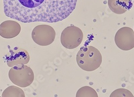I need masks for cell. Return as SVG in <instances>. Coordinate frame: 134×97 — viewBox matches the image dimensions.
I'll list each match as a JSON object with an SVG mask.
<instances>
[{"mask_svg":"<svg viewBox=\"0 0 134 97\" xmlns=\"http://www.w3.org/2000/svg\"><path fill=\"white\" fill-rule=\"evenodd\" d=\"M56 33L54 29L47 25H40L34 28L32 38L36 44L40 46H47L54 41Z\"/></svg>","mask_w":134,"mask_h":97,"instance_id":"obj_5","label":"cell"},{"mask_svg":"<svg viewBox=\"0 0 134 97\" xmlns=\"http://www.w3.org/2000/svg\"><path fill=\"white\" fill-rule=\"evenodd\" d=\"M8 75L12 82L21 88L29 87L33 83L35 79L32 69L24 64L12 67L9 72Z\"/></svg>","mask_w":134,"mask_h":97,"instance_id":"obj_3","label":"cell"},{"mask_svg":"<svg viewBox=\"0 0 134 97\" xmlns=\"http://www.w3.org/2000/svg\"><path fill=\"white\" fill-rule=\"evenodd\" d=\"M133 97L131 92L126 89H119L114 91L110 95V97Z\"/></svg>","mask_w":134,"mask_h":97,"instance_id":"obj_12","label":"cell"},{"mask_svg":"<svg viewBox=\"0 0 134 97\" xmlns=\"http://www.w3.org/2000/svg\"><path fill=\"white\" fill-rule=\"evenodd\" d=\"M76 97H98L97 92L92 88L85 86L78 90Z\"/></svg>","mask_w":134,"mask_h":97,"instance_id":"obj_11","label":"cell"},{"mask_svg":"<svg viewBox=\"0 0 134 97\" xmlns=\"http://www.w3.org/2000/svg\"><path fill=\"white\" fill-rule=\"evenodd\" d=\"M20 25L17 21L7 20L0 25V36L4 38H12L19 35Z\"/></svg>","mask_w":134,"mask_h":97,"instance_id":"obj_8","label":"cell"},{"mask_svg":"<svg viewBox=\"0 0 134 97\" xmlns=\"http://www.w3.org/2000/svg\"><path fill=\"white\" fill-rule=\"evenodd\" d=\"M30 59L29 52L26 50L20 48H16L14 50H10L9 56H7L6 58L7 63L9 67L27 64Z\"/></svg>","mask_w":134,"mask_h":97,"instance_id":"obj_7","label":"cell"},{"mask_svg":"<svg viewBox=\"0 0 134 97\" xmlns=\"http://www.w3.org/2000/svg\"><path fill=\"white\" fill-rule=\"evenodd\" d=\"M79 66L86 72L98 69L102 63V56L100 51L92 46H84L80 48L76 56Z\"/></svg>","mask_w":134,"mask_h":97,"instance_id":"obj_2","label":"cell"},{"mask_svg":"<svg viewBox=\"0 0 134 97\" xmlns=\"http://www.w3.org/2000/svg\"><path fill=\"white\" fill-rule=\"evenodd\" d=\"M83 39L82 30L76 26L71 25L66 27L62 32L61 43L65 48L73 49L79 47Z\"/></svg>","mask_w":134,"mask_h":97,"instance_id":"obj_4","label":"cell"},{"mask_svg":"<svg viewBox=\"0 0 134 97\" xmlns=\"http://www.w3.org/2000/svg\"><path fill=\"white\" fill-rule=\"evenodd\" d=\"M2 97H25V95L21 89L16 86L8 87L3 92Z\"/></svg>","mask_w":134,"mask_h":97,"instance_id":"obj_10","label":"cell"},{"mask_svg":"<svg viewBox=\"0 0 134 97\" xmlns=\"http://www.w3.org/2000/svg\"><path fill=\"white\" fill-rule=\"evenodd\" d=\"M116 46L122 50L129 51L134 48V31L128 27H122L118 30L115 36Z\"/></svg>","mask_w":134,"mask_h":97,"instance_id":"obj_6","label":"cell"},{"mask_svg":"<svg viewBox=\"0 0 134 97\" xmlns=\"http://www.w3.org/2000/svg\"><path fill=\"white\" fill-rule=\"evenodd\" d=\"M77 0H3L5 15L20 22L57 23L68 17Z\"/></svg>","mask_w":134,"mask_h":97,"instance_id":"obj_1","label":"cell"},{"mask_svg":"<svg viewBox=\"0 0 134 97\" xmlns=\"http://www.w3.org/2000/svg\"><path fill=\"white\" fill-rule=\"evenodd\" d=\"M108 5L111 12L118 15L125 14L132 5L130 0H108Z\"/></svg>","mask_w":134,"mask_h":97,"instance_id":"obj_9","label":"cell"}]
</instances>
